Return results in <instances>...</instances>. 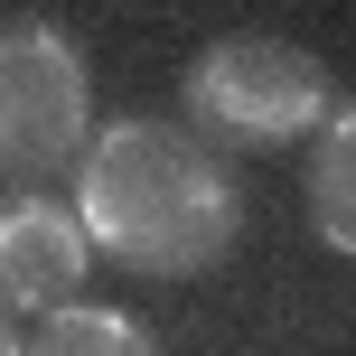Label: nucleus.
I'll list each match as a JSON object with an SVG mask.
<instances>
[{"label": "nucleus", "instance_id": "obj_7", "mask_svg": "<svg viewBox=\"0 0 356 356\" xmlns=\"http://www.w3.org/2000/svg\"><path fill=\"white\" fill-rule=\"evenodd\" d=\"M0 356H29V347H19V328H10V319H0Z\"/></svg>", "mask_w": 356, "mask_h": 356}, {"label": "nucleus", "instance_id": "obj_5", "mask_svg": "<svg viewBox=\"0 0 356 356\" xmlns=\"http://www.w3.org/2000/svg\"><path fill=\"white\" fill-rule=\"evenodd\" d=\"M309 225H319L328 253H356V104H338L319 122V150H309Z\"/></svg>", "mask_w": 356, "mask_h": 356}, {"label": "nucleus", "instance_id": "obj_1", "mask_svg": "<svg viewBox=\"0 0 356 356\" xmlns=\"http://www.w3.org/2000/svg\"><path fill=\"white\" fill-rule=\"evenodd\" d=\"M75 225L122 272L178 282L244 234V188H234L225 150H207L188 122L131 113V122H104L75 160Z\"/></svg>", "mask_w": 356, "mask_h": 356}, {"label": "nucleus", "instance_id": "obj_2", "mask_svg": "<svg viewBox=\"0 0 356 356\" xmlns=\"http://www.w3.org/2000/svg\"><path fill=\"white\" fill-rule=\"evenodd\" d=\"M328 122V66L291 38H216L188 66V131L207 150H272Z\"/></svg>", "mask_w": 356, "mask_h": 356}, {"label": "nucleus", "instance_id": "obj_3", "mask_svg": "<svg viewBox=\"0 0 356 356\" xmlns=\"http://www.w3.org/2000/svg\"><path fill=\"white\" fill-rule=\"evenodd\" d=\"M85 141H94V94L75 38L47 19H0V178L29 188L85 160Z\"/></svg>", "mask_w": 356, "mask_h": 356}, {"label": "nucleus", "instance_id": "obj_6", "mask_svg": "<svg viewBox=\"0 0 356 356\" xmlns=\"http://www.w3.org/2000/svg\"><path fill=\"white\" fill-rule=\"evenodd\" d=\"M19 347H29V356H160V338H150L141 319H122V309H85V300L47 309Z\"/></svg>", "mask_w": 356, "mask_h": 356}, {"label": "nucleus", "instance_id": "obj_4", "mask_svg": "<svg viewBox=\"0 0 356 356\" xmlns=\"http://www.w3.org/2000/svg\"><path fill=\"white\" fill-rule=\"evenodd\" d=\"M85 263H94V244L75 225V207H56L38 188L0 197V319L10 309H38V319L66 309L75 282H85Z\"/></svg>", "mask_w": 356, "mask_h": 356}]
</instances>
